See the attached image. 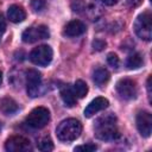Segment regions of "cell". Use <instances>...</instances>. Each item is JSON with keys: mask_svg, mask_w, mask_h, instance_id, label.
Instances as JSON below:
<instances>
[{"mask_svg": "<svg viewBox=\"0 0 152 152\" xmlns=\"http://www.w3.org/2000/svg\"><path fill=\"white\" fill-rule=\"evenodd\" d=\"M50 121V112L45 107H37L26 116V124L32 128H43Z\"/></svg>", "mask_w": 152, "mask_h": 152, "instance_id": "5b68a950", "label": "cell"}, {"mask_svg": "<svg viewBox=\"0 0 152 152\" xmlns=\"http://www.w3.org/2000/svg\"><path fill=\"white\" fill-rule=\"evenodd\" d=\"M61 97L63 100V102L65 103V106L68 107H72L76 103V96L74 95L72 88L70 86H63L61 88Z\"/></svg>", "mask_w": 152, "mask_h": 152, "instance_id": "2e32d148", "label": "cell"}, {"mask_svg": "<svg viewBox=\"0 0 152 152\" xmlns=\"http://www.w3.org/2000/svg\"><path fill=\"white\" fill-rule=\"evenodd\" d=\"M7 17L12 23H20V21H23L25 19L26 13H25V11H24V8L21 6L12 5V6L8 7Z\"/></svg>", "mask_w": 152, "mask_h": 152, "instance_id": "9a60e30c", "label": "cell"}, {"mask_svg": "<svg viewBox=\"0 0 152 152\" xmlns=\"http://www.w3.org/2000/svg\"><path fill=\"white\" fill-rule=\"evenodd\" d=\"M71 88H72L74 95H75L76 97H78V99L84 97V96L87 95V93H88V86H87V83H86L84 81H82V80H77V81L74 83V86H72Z\"/></svg>", "mask_w": 152, "mask_h": 152, "instance_id": "ac0fdd59", "label": "cell"}, {"mask_svg": "<svg viewBox=\"0 0 152 152\" xmlns=\"http://www.w3.org/2000/svg\"><path fill=\"white\" fill-rule=\"evenodd\" d=\"M109 77H110V75H109L108 70L104 69V68H97V69H95L94 72H93V80H94V82H95L97 86H103V84H106V83L109 81Z\"/></svg>", "mask_w": 152, "mask_h": 152, "instance_id": "e0dca14e", "label": "cell"}, {"mask_svg": "<svg viewBox=\"0 0 152 152\" xmlns=\"http://www.w3.org/2000/svg\"><path fill=\"white\" fill-rule=\"evenodd\" d=\"M118 94L125 100H132L137 96V84L131 78H121L116 83Z\"/></svg>", "mask_w": 152, "mask_h": 152, "instance_id": "30bf717a", "label": "cell"}, {"mask_svg": "<svg viewBox=\"0 0 152 152\" xmlns=\"http://www.w3.org/2000/svg\"><path fill=\"white\" fill-rule=\"evenodd\" d=\"M49 36H50L49 28L45 25H38V26H32L26 28L23 32L21 38L25 43H34L40 39H46L49 38Z\"/></svg>", "mask_w": 152, "mask_h": 152, "instance_id": "ba28073f", "label": "cell"}, {"mask_svg": "<svg viewBox=\"0 0 152 152\" xmlns=\"http://www.w3.org/2000/svg\"><path fill=\"white\" fill-rule=\"evenodd\" d=\"M86 24L81 20H71L64 27V34L68 37H77L86 32Z\"/></svg>", "mask_w": 152, "mask_h": 152, "instance_id": "4fadbf2b", "label": "cell"}, {"mask_svg": "<svg viewBox=\"0 0 152 152\" xmlns=\"http://www.w3.org/2000/svg\"><path fill=\"white\" fill-rule=\"evenodd\" d=\"M108 104H109V102H108L107 99L101 97V96H100V97H96V99H94V100L86 107V109H84V115H86L87 118H90V116H93L94 114H96V113H99V112L106 109V108L108 107Z\"/></svg>", "mask_w": 152, "mask_h": 152, "instance_id": "7c38bea8", "label": "cell"}, {"mask_svg": "<svg viewBox=\"0 0 152 152\" xmlns=\"http://www.w3.org/2000/svg\"><path fill=\"white\" fill-rule=\"evenodd\" d=\"M0 128H1V122H0Z\"/></svg>", "mask_w": 152, "mask_h": 152, "instance_id": "f1b7e54d", "label": "cell"}, {"mask_svg": "<svg viewBox=\"0 0 152 152\" xmlns=\"http://www.w3.org/2000/svg\"><path fill=\"white\" fill-rule=\"evenodd\" d=\"M5 148L8 152H27L32 148V146L27 138L21 135H13L6 140Z\"/></svg>", "mask_w": 152, "mask_h": 152, "instance_id": "9c48e42d", "label": "cell"}, {"mask_svg": "<svg viewBox=\"0 0 152 152\" xmlns=\"http://www.w3.org/2000/svg\"><path fill=\"white\" fill-rule=\"evenodd\" d=\"M104 46H106V42H104V40L95 39V40L93 42V48H94V50H96V51H101V50H103Z\"/></svg>", "mask_w": 152, "mask_h": 152, "instance_id": "cb8c5ba5", "label": "cell"}, {"mask_svg": "<svg viewBox=\"0 0 152 152\" xmlns=\"http://www.w3.org/2000/svg\"><path fill=\"white\" fill-rule=\"evenodd\" d=\"M107 62H108V64H109L112 68H114V69H118L119 65H120L119 57H118L115 53H113V52L108 53V56H107Z\"/></svg>", "mask_w": 152, "mask_h": 152, "instance_id": "44dd1931", "label": "cell"}, {"mask_svg": "<svg viewBox=\"0 0 152 152\" xmlns=\"http://www.w3.org/2000/svg\"><path fill=\"white\" fill-rule=\"evenodd\" d=\"M1 82H2V74H1V71H0V86H1Z\"/></svg>", "mask_w": 152, "mask_h": 152, "instance_id": "83f0119b", "label": "cell"}, {"mask_svg": "<svg viewBox=\"0 0 152 152\" xmlns=\"http://www.w3.org/2000/svg\"><path fill=\"white\" fill-rule=\"evenodd\" d=\"M81 133H82V125L76 119L63 120L56 129L57 138L61 141H66V142L76 140L81 135Z\"/></svg>", "mask_w": 152, "mask_h": 152, "instance_id": "7a4b0ae2", "label": "cell"}, {"mask_svg": "<svg viewBox=\"0 0 152 152\" xmlns=\"http://www.w3.org/2000/svg\"><path fill=\"white\" fill-rule=\"evenodd\" d=\"M5 30H6V20L2 15V13H0V38L2 37V34L5 33Z\"/></svg>", "mask_w": 152, "mask_h": 152, "instance_id": "d4e9b609", "label": "cell"}, {"mask_svg": "<svg viewBox=\"0 0 152 152\" xmlns=\"http://www.w3.org/2000/svg\"><path fill=\"white\" fill-rule=\"evenodd\" d=\"M134 31L137 36L144 40H151L152 38V15L148 11L138 15L134 23Z\"/></svg>", "mask_w": 152, "mask_h": 152, "instance_id": "277c9868", "label": "cell"}, {"mask_svg": "<svg viewBox=\"0 0 152 152\" xmlns=\"http://www.w3.org/2000/svg\"><path fill=\"white\" fill-rule=\"evenodd\" d=\"M102 2L106 4V5H108V6H113V5L118 4L119 0H102Z\"/></svg>", "mask_w": 152, "mask_h": 152, "instance_id": "4316f807", "label": "cell"}, {"mask_svg": "<svg viewBox=\"0 0 152 152\" xmlns=\"http://www.w3.org/2000/svg\"><path fill=\"white\" fill-rule=\"evenodd\" d=\"M18 103L11 97H4L0 100V112L5 115H13L18 112Z\"/></svg>", "mask_w": 152, "mask_h": 152, "instance_id": "5bb4252c", "label": "cell"}, {"mask_svg": "<svg viewBox=\"0 0 152 152\" xmlns=\"http://www.w3.org/2000/svg\"><path fill=\"white\" fill-rule=\"evenodd\" d=\"M71 7L81 15L95 20L101 14V6L97 0H71Z\"/></svg>", "mask_w": 152, "mask_h": 152, "instance_id": "3957f363", "label": "cell"}, {"mask_svg": "<svg viewBox=\"0 0 152 152\" xmlns=\"http://www.w3.org/2000/svg\"><path fill=\"white\" fill-rule=\"evenodd\" d=\"M97 147L94 144H86V145H80L77 147H75V151H86V152H93L95 151Z\"/></svg>", "mask_w": 152, "mask_h": 152, "instance_id": "7402d4cb", "label": "cell"}, {"mask_svg": "<svg viewBox=\"0 0 152 152\" xmlns=\"http://www.w3.org/2000/svg\"><path fill=\"white\" fill-rule=\"evenodd\" d=\"M38 148H39L40 151H43V152L52 151V150H53V142H52V140H51L49 137H45V138H43V139L39 141Z\"/></svg>", "mask_w": 152, "mask_h": 152, "instance_id": "ffe728a7", "label": "cell"}, {"mask_svg": "<svg viewBox=\"0 0 152 152\" xmlns=\"http://www.w3.org/2000/svg\"><path fill=\"white\" fill-rule=\"evenodd\" d=\"M142 0H127V4L131 6V7H137L141 4Z\"/></svg>", "mask_w": 152, "mask_h": 152, "instance_id": "484cf974", "label": "cell"}, {"mask_svg": "<svg viewBox=\"0 0 152 152\" xmlns=\"http://www.w3.org/2000/svg\"><path fill=\"white\" fill-rule=\"evenodd\" d=\"M52 49L49 45H39L31 51L30 61L36 65L45 66L52 61Z\"/></svg>", "mask_w": 152, "mask_h": 152, "instance_id": "8992f818", "label": "cell"}, {"mask_svg": "<svg viewBox=\"0 0 152 152\" xmlns=\"http://www.w3.org/2000/svg\"><path fill=\"white\" fill-rule=\"evenodd\" d=\"M31 7L34 11H42L45 7V0H32L31 1Z\"/></svg>", "mask_w": 152, "mask_h": 152, "instance_id": "603a6c76", "label": "cell"}, {"mask_svg": "<svg viewBox=\"0 0 152 152\" xmlns=\"http://www.w3.org/2000/svg\"><path fill=\"white\" fill-rule=\"evenodd\" d=\"M137 127L139 133L147 138L152 133V116L148 112H140L137 115Z\"/></svg>", "mask_w": 152, "mask_h": 152, "instance_id": "8fae6325", "label": "cell"}, {"mask_svg": "<svg viewBox=\"0 0 152 152\" xmlns=\"http://www.w3.org/2000/svg\"><path fill=\"white\" fill-rule=\"evenodd\" d=\"M26 89L31 97H37L42 94V76L36 69L26 71Z\"/></svg>", "mask_w": 152, "mask_h": 152, "instance_id": "52a82bcc", "label": "cell"}, {"mask_svg": "<svg viewBox=\"0 0 152 152\" xmlns=\"http://www.w3.org/2000/svg\"><path fill=\"white\" fill-rule=\"evenodd\" d=\"M141 64H142V57L140 53L134 52L127 57L126 66L128 69H138L139 66H141Z\"/></svg>", "mask_w": 152, "mask_h": 152, "instance_id": "d6986e66", "label": "cell"}, {"mask_svg": "<svg viewBox=\"0 0 152 152\" xmlns=\"http://www.w3.org/2000/svg\"><path fill=\"white\" fill-rule=\"evenodd\" d=\"M96 138L101 140H115L120 137L118 126H116V118L114 114L109 113L99 118L94 126Z\"/></svg>", "mask_w": 152, "mask_h": 152, "instance_id": "6da1fadb", "label": "cell"}]
</instances>
